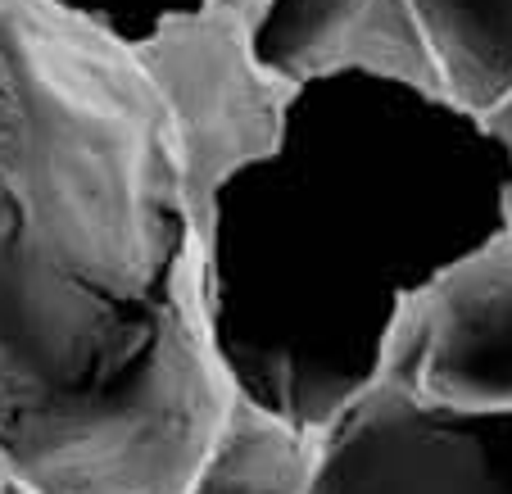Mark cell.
I'll list each match as a JSON object with an SVG mask.
<instances>
[{
	"instance_id": "cell-1",
	"label": "cell",
	"mask_w": 512,
	"mask_h": 494,
	"mask_svg": "<svg viewBox=\"0 0 512 494\" xmlns=\"http://www.w3.org/2000/svg\"><path fill=\"white\" fill-rule=\"evenodd\" d=\"M232 404L213 241L132 41L0 0V463L41 494H186Z\"/></svg>"
},
{
	"instance_id": "cell-2",
	"label": "cell",
	"mask_w": 512,
	"mask_h": 494,
	"mask_svg": "<svg viewBox=\"0 0 512 494\" xmlns=\"http://www.w3.org/2000/svg\"><path fill=\"white\" fill-rule=\"evenodd\" d=\"M250 19L241 5L204 0L132 46L164 100L186 195L209 241L227 186L281 155L300 96L259 64Z\"/></svg>"
},
{
	"instance_id": "cell-3",
	"label": "cell",
	"mask_w": 512,
	"mask_h": 494,
	"mask_svg": "<svg viewBox=\"0 0 512 494\" xmlns=\"http://www.w3.org/2000/svg\"><path fill=\"white\" fill-rule=\"evenodd\" d=\"M313 494H512V413H445L381 372L322 436Z\"/></svg>"
},
{
	"instance_id": "cell-4",
	"label": "cell",
	"mask_w": 512,
	"mask_h": 494,
	"mask_svg": "<svg viewBox=\"0 0 512 494\" xmlns=\"http://www.w3.org/2000/svg\"><path fill=\"white\" fill-rule=\"evenodd\" d=\"M381 372L445 413H512V227L458 254L404 304Z\"/></svg>"
},
{
	"instance_id": "cell-5",
	"label": "cell",
	"mask_w": 512,
	"mask_h": 494,
	"mask_svg": "<svg viewBox=\"0 0 512 494\" xmlns=\"http://www.w3.org/2000/svg\"><path fill=\"white\" fill-rule=\"evenodd\" d=\"M250 37L259 64L295 91L372 78L445 105L417 0H259Z\"/></svg>"
},
{
	"instance_id": "cell-6",
	"label": "cell",
	"mask_w": 512,
	"mask_h": 494,
	"mask_svg": "<svg viewBox=\"0 0 512 494\" xmlns=\"http://www.w3.org/2000/svg\"><path fill=\"white\" fill-rule=\"evenodd\" d=\"M445 105L490 118L512 100V0H417Z\"/></svg>"
},
{
	"instance_id": "cell-7",
	"label": "cell",
	"mask_w": 512,
	"mask_h": 494,
	"mask_svg": "<svg viewBox=\"0 0 512 494\" xmlns=\"http://www.w3.org/2000/svg\"><path fill=\"white\" fill-rule=\"evenodd\" d=\"M322 440L236 395L186 494H313Z\"/></svg>"
},
{
	"instance_id": "cell-8",
	"label": "cell",
	"mask_w": 512,
	"mask_h": 494,
	"mask_svg": "<svg viewBox=\"0 0 512 494\" xmlns=\"http://www.w3.org/2000/svg\"><path fill=\"white\" fill-rule=\"evenodd\" d=\"M481 127L490 132V141L503 150V164H508V186H503V223L512 227V100H503L490 118H481Z\"/></svg>"
},
{
	"instance_id": "cell-9",
	"label": "cell",
	"mask_w": 512,
	"mask_h": 494,
	"mask_svg": "<svg viewBox=\"0 0 512 494\" xmlns=\"http://www.w3.org/2000/svg\"><path fill=\"white\" fill-rule=\"evenodd\" d=\"M0 494H41V490H32L28 481H19L10 467H0Z\"/></svg>"
},
{
	"instance_id": "cell-10",
	"label": "cell",
	"mask_w": 512,
	"mask_h": 494,
	"mask_svg": "<svg viewBox=\"0 0 512 494\" xmlns=\"http://www.w3.org/2000/svg\"><path fill=\"white\" fill-rule=\"evenodd\" d=\"M223 5H241V10H250V14H254V5H259V0H223Z\"/></svg>"
},
{
	"instance_id": "cell-11",
	"label": "cell",
	"mask_w": 512,
	"mask_h": 494,
	"mask_svg": "<svg viewBox=\"0 0 512 494\" xmlns=\"http://www.w3.org/2000/svg\"><path fill=\"white\" fill-rule=\"evenodd\" d=\"M0 467H5V463H0Z\"/></svg>"
}]
</instances>
